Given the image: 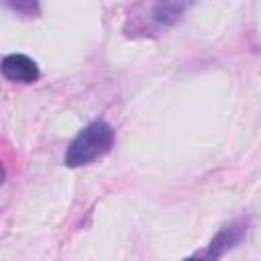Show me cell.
I'll return each mask as SVG.
<instances>
[{
    "label": "cell",
    "instance_id": "6da1fadb",
    "mask_svg": "<svg viewBox=\"0 0 261 261\" xmlns=\"http://www.w3.org/2000/svg\"><path fill=\"white\" fill-rule=\"evenodd\" d=\"M112 143H114V128L106 120H94L75 135V139L69 143L65 151L63 161L67 167L88 165L94 159L106 155Z\"/></svg>",
    "mask_w": 261,
    "mask_h": 261
},
{
    "label": "cell",
    "instance_id": "7a4b0ae2",
    "mask_svg": "<svg viewBox=\"0 0 261 261\" xmlns=\"http://www.w3.org/2000/svg\"><path fill=\"white\" fill-rule=\"evenodd\" d=\"M0 71L8 82L14 84H33L41 77L39 65L35 59L22 53H10L0 61Z\"/></svg>",
    "mask_w": 261,
    "mask_h": 261
},
{
    "label": "cell",
    "instance_id": "3957f363",
    "mask_svg": "<svg viewBox=\"0 0 261 261\" xmlns=\"http://www.w3.org/2000/svg\"><path fill=\"white\" fill-rule=\"evenodd\" d=\"M245 234H247V220L230 222V224H226V226H222V228L218 230V234L210 241L208 251H204V253H200V255H202V257H220V255H224L228 249H232L234 245H239Z\"/></svg>",
    "mask_w": 261,
    "mask_h": 261
},
{
    "label": "cell",
    "instance_id": "277c9868",
    "mask_svg": "<svg viewBox=\"0 0 261 261\" xmlns=\"http://www.w3.org/2000/svg\"><path fill=\"white\" fill-rule=\"evenodd\" d=\"M196 4V0H155L151 16L161 27H173Z\"/></svg>",
    "mask_w": 261,
    "mask_h": 261
},
{
    "label": "cell",
    "instance_id": "5b68a950",
    "mask_svg": "<svg viewBox=\"0 0 261 261\" xmlns=\"http://www.w3.org/2000/svg\"><path fill=\"white\" fill-rule=\"evenodd\" d=\"M0 2L22 16H37L39 14V0H0Z\"/></svg>",
    "mask_w": 261,
    "mask_h": 261
},
{
    "label": "cell",
    "instance_id": "8992f818",
    "mask_svg": "<svg viewBox=\"0 0 261 261\" xmlns=\"http://www.w3.org/2000/svg\"><path fill=\"white\" fill-rule=\"evenodd\" d=\"M4 179H6V171H4V165L0 163V186L4 184Z\"/></svg>",
    "mask_w": 261,
    "mask_h": 261
}]
</instances>
